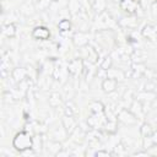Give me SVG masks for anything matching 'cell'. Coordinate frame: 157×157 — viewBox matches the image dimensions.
Here are the masks:
<instances>
[{
  "instance_id": "obj_8",
  "label": "cell",
  "mask_w": 157,
  "mask_h": 157,
  "mask_svg": "<svg viewBox=\"0 0 157 157\" xmlns=\"http://www.w3.org/2000/svg\"><path fill=\"white\" fill-rule=\"evenodd\" d=\"M142 36L151 40H155L157 37V31L152 25H147V26H145V28L142 31Z\"/></svg>"
},
{
  "instance_id": "obj_5",
  "label": "cell",
  "mask_w": 157,
  "mask_h": 157,
  "mask_svg": "<svg viewBox=\"0 0 157 157\" xmlns=\"http://www.w3.org/2000/svg\"><path fill=\"white\" fill-rule=\"evenodd\" d=\"M118 119L128 125H131V124H135L136 123V118L134 114H131V112L126 110V109H123L120 110V113L118 114Z\"/></svg>"
},
{
  "instance_id": "obj_10",
  "label": "cell",
  "mask_w": 157,
  "mask_h": 157,
  "mask_svg": "<svg viewBox=\"0 0 157 157\" xmlns=\"http://www.w3.org/2000/svg\"><path fill=\"white\" fill-rule=\"evenodd\" d=\"M16 26L15 23H7L6 26H4V29H2V33L7 37V38H13L16 36Z\"/></svg>"
},
{
  "instance_id": "obj_15",
  "label": "cell",
  "mask_w": 157,
  "mask_h": 157,
  "mask_svg": "<svg viewBox=\"0 0 157 157\" xmlns=\"http://www.w3.org/2000/svg\"><path fill=\"white\" fill-rule=\"evenodd\" d=\"M92 7L96 12H102L105 9V1L104 0H94L92 4Z\"/></svg>"
},
{
  "instance_id": "obj_18",
  "label": "cell",
  "mask_w": 157,
  "mask_h": 157,
  "mask_svg": "<svg viewBox=\"0 0 157 157\" xmlns=\"http://www.w3.org/2000/svg\"><path fill=\"white\" fill-rule=\"evenodd\" d=\"M54 101H59V102H61L60 96H59L58 93H53V94H52V97L49 98V104H50V105H53V107H56V103H54Z\"/></svg>"
},
{
  "instance_id": "obj_1",
  "label": "cell",
  "mask_w": 157,
  "mask_h": 157,
  "mask_svg": "<svg viewBox=\"0 0 157 157\" xmlns=\"http://www.w3.org/2000/svg\"><path fill=\"white\" fill-rule=\"evenodd\" d=\"M33 137L27 131H20L12 140V147L18 152H26L33 148Z\"/></svg>"
},
{
  "instance_id": "obj_16",
  "label": "cell",
  "mask_w": 157,
  "mask_h": 157,
  "mask_svg": "<svg viewBox=\"0 0 157 157\" xmlns=\"http://www.w3.org/2000/svg\"><path fill=\"white\" fill-rule=\"evenodd\" d=\"M141 132H142V135H144L145 139H151L152 135H153V130H152V128H151L150 125H146V124L141 128Z\"/></svg>"
},
{
  "instance_id": "obj_17",
  "label": "cell",
  "mask_w": 157,
  "mask_h": 157,
  "mask_svg": "<svg viewBox=\"0 0 157 157\" xmlns=\"http://www.w3.org/2000/svg\"><path fill=\"white\" fill-rule=\"evenodd\" d=\"M78 7H80L78 1H76V0H70V1H69V9H70L71 13H75V12L78 10Z\"/></svg>"
},
{
  "instance_id": "obj_4",
  "label": "cell",
  "mask_w": 157,
  "mask_h": 157,
  "mask_svg": "<svg viewBox=\"0 0 157 157\" xmlns=\"http://www.w3.org/2000/svg\"><path fill=\"white\" fill-rule=\"evenodd\" d=\"M117 85H118L117 80H114L113 77H107V78H104V80L102 81L101 87H102V90H103L105 93H112V92L115 91Z\"/></svg>"
},
{
  "instance_id": "obj_9",
  "label": "cell",
  "mask_w": 157,
  "mask_h": 157,
  "mask_svg": "<svg viewBox=\"0 0 157 157\" xmlns=\"http://www.w3.org/2000/svg\"><path fill=\"white\" fill-rule=\"evenodd\" d=\"M11 76L16 82H21V81H23V78L26 76V70L23 67H15L11 72Z\"/></svg>"
},
{
  "instance_id": "obj_7",
  "label": "cell",
  "mask_w": 157,
  "mask_h": 157,
  "mask_svg": "<svg viewBox=\"0 0 157 157\" xmlns=\"http://www.w3.org/2000/svg\"><path fill=\"white\" fill-rule=\"evenodd\" d=\"M63 125L65 128V131L67 134H71L75 129H76V120L72 118V115H65L63 118Z\"/></svg>"
},
{
  "instance_id": "obj_3",
  "label": "cell",
  "mask_w": 157,
  "mask_h": 157,
  "mask_svg": "<svg viewBox=\"0 0 157 157\" xmlns=\"http://www.w3.org/2000/svg\"><path fill=\"white\" fill-rule=\"evenodd\" d=\"M82 69H83V63L81 59H72L67 64V72L72 76H76L77 74H80Z\"/></svg>"
},
{
  "instance_id": "obj_13",
  "label": "cell",
  "mask_w": 157,
  "mask_h": 157,
  "mask_svg": "<svg viewBox=\"0 0 157 157\" xmlns=\"http://www.w3.org/2000/svg\"><path fill=\"white\" fill-rule=\"evenodd\" d=\"M112 65H113V60H112V56H105L103 60H102V63L99 64V67L102 69V70H109L110 67H112Z\"/></svg>"
},
{
  "instance_id": "obj_20",
  "label": "cell",
  "mask_w": 157,
  "mask_h": 157,
  "mask_svg": "<svg viewBox=\"0 0 157 157\" xmlns=\"http://www.w3.org/2000/svg\"><path fill=\"white\" fill-rule=\"evenodd\" d=\"M65 115H74V110L67 105L65 107Z\"/></svg>"
},
{
  "instance_id": "obj_6",
  "label": "cell",
  "mask_w": 157,
  "mask_h": 157,
  "mask_svg": "<svg viewBox=\"0 0 157 157\" xmlns=\"http://www.w3.org/2000/svg\"><path fill=\"white\" fill-rule=\"evenodd\" d=\"M141 0H120V4H121V7L129 12V13H134L136 11V7L139 6Z\"/></svg>"
},
{
  "instance_id": "obj_14",
  "label": "cell",
  "mask_w": 157,
  "mask_h": 157,
  "mask_svg": "<svg viewBox=\"0 0 157 157\" xmlns=\"http://www.w3.org/2000/svg\"><path fill=\"white\" fill-rule=\"evenodd\" d=\"M90 108H91V112L92 113H98V114H102L103 110H104V108H103V105H102L101 102H92L90 104Z\"/></svg>"
},
{
  "instance_id": "obj_19",
  "label": "cell",
  "mask_w": 157,
  "mask_h": 157,
  "mask_svg": "<svg viewBox=\"0 0 157 157\" xmlns=\"http://www.w3.org/2000/svg\"><path fill=\"white\" fill-rule=\"evenodd\" d=\"M94 155H96V156H109L110 153H109L108 151H105V150H99V151H97Z\"/></svg>"
},
{
  "instance_id": "obj_2",
  "label": "cell",
  "mask_w": 157,
  "mask_h": 157,
  "mask_svg": "<svg viewBox=\"0 0 157 157\" xmlns=\"http://www.w3.org/2000/svg\"><path fill=\"white\" fill-rule=\"evenodd\" d=\"M32 38L38 40H48L50 38V31L45 26H37L32 31Z\"/></svg>"
},
{
  "instance_id": "obj_12",
  "label": "cell",
  "mask_w": 157,
  "mask_h": 157,
  "mask_svg": "<svg viewBox=\"0 0 157 157\" xmlns=\"http://www.w3.org/2000/svg\"><path fill=\"white\" fill-rule=\"evenodd\" d=\"M58 29L60 32H67V31H70L71 29V22H70V20H67V18L60 20L59 23H58Z\"/></svg>"
},
{
  "instance_id": "obj_21",
  "label": "cell",
  "mask_w": 157,
  "mask_h": 157,
  "mask_svg": "<svg viewBox=\"0 0 157 157\" xmlns=\"http://www.w3.org/2000/svg\"><path fill=\"white\" fill-rule=\"evenodd\" d=\"M53 1H58V0H53Z\"/></svg>"
},
{
  "instance_id": "obj_11",
  "label": "cell",
  "mask_w": 157,
  "mask_h": 157,
  "mask_svg": "<svg viewBox=\"0 0 157 157\" xmlns=\"http://www.w3.org/2000/svg\"><path fill=\"white\" fill-rule=\"evenodd\" d=\"M87 34H85V33H82V32H80V33H76L75 36H74V43L76 44V45H85V44H87Z\"/></svg>"
}]
</instances>
